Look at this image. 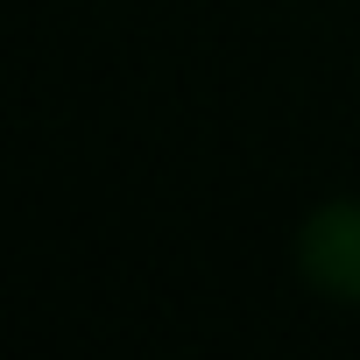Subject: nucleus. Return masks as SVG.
I'll return each instance as SVG.
<instances>
[{"label":"nucleus","instance_id":"f257e3e1","mask_svg":"<svg viewBox=\"0 0 360 360\" xmlns=\"http://www.w3.org/2000/svg\"><path fill=\"white\" fill-rule=\"evenodd\" d=\"M297 276L332 304H360V198H325L297 226Z\"/></svg>","mask_w":360,"mask_h":360}]
</instances>
